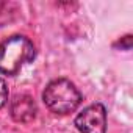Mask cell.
<instances>
[{"mask_svg":"<svg viewBox=\"0 0 133 133\" xmlns=\"http://www.w3.org/2000/svg\"><path fill=\"white\" fill-rule=\"evenodd\" d=\"M6 100H8V88H6L5 80L0 77V110L5 107Z\"/></svg>","mask_w":133,"mask_h":133,"instance_id":"5b68a950","label":"cell"},{"mask_svg":"<svg viewBox=\"0 0 133 133\" xmlns=\"http://www.w3.org/2000/svg\"><path fill=\"white\" fill-rule=\"evenodd\" d=\"M10 113H11V117L16 122L27 124V122H30V121H33L36 117L38 107H36V102H35V99L31 96H28V94H17L11 100Z\"/></svg>","mask_w":133,"mask_h":133,"instance_id":"277c9868","label":"cell"},{"mask_svg":"<svg viewBox=\"0 0 133 133\" xmlns=\"http://www.w3.org/2000/svg\"><path fill=\"white\" fill-rule=\"evenodd\" d=\"M75 127L82 133H107V110L102 103H92L78 113Z\"/></svg>","mask_w":133,"mask_h":133,"instance_id":"3957f363","label":"cell"},{"mask_svg":"<svg viewBox=\"0 0 133 133\" xmlns=\"http://www.w3.org/2000/svg\"><path fill=\"white\" fill-rule=\"evenodd\" d=\"M42 100L45 107L55 114H69L82 103V92L68 78H56L50 82L44 92Z\"/></svg>","mask_w":133,"mask_h":133,"instance_id":"7a4b0ae2","label":"cell"},{"mask_svg":"<svg viewBox=\"0 0 133 133\" xmlns=\"http://www.w3.org/2000/svg\"><path fill=\"white\" fill-rule=\"evenodd\" d=\"M36 49L33 42L22 36L14 35L0 42V72L5 75H16L24 64L33 61Z\"/></svg>","mask_w":133,"mask_h":133,"instance_id":"6da1fadb","label":"cell"}]
</instances>
